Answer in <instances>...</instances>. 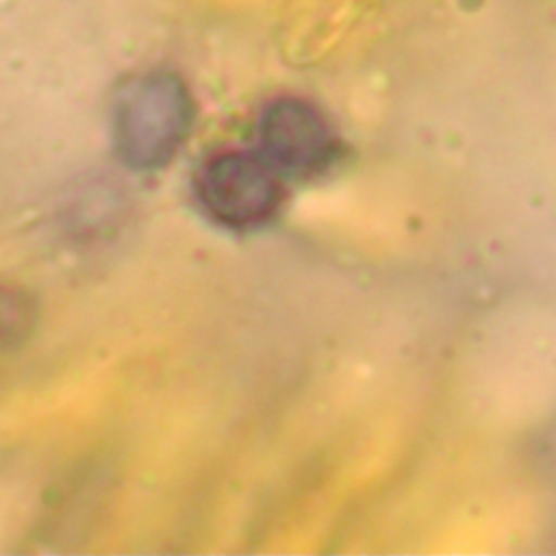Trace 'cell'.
Masks as SVG:
<instances>
[{
  "label": "cell",
  "instance_id": "3",
  "mask_svg": "<svg viewBox=\"0 0 556 556\" xmlns=\"http://www.w3.org/2000/svg\"><path fill=\"white\" fill-rule=\"evenodd\" d=\"M258 141L263 159L291 174L321 169L337 146L324 115L295 96H280L265 104L258 117Z\"/></svg>",
  "mask_w": 556,
  "mask_h": 556
},
{
  "label": "cell",
  "instance_id": "1",
  "mask_svg": "<svg viewBox=\"0 0 556 556\" xmlns=\"http://www.w3.org/2000/svg\"><path fill=\"white\" fill-rule=\"evenodd\" d=\"M195 104L185 80L169 70L128 78L113 102V146L132 169L169 163L187 141Z\"/></svg>",
  "mask_w": 556,
  "mask_h": 556
},
{
  "label": "cell",
  "instance_id": "4",
  "mask_svg": "<svg viewBox=\"0 0 556 556\" xmlns=\"http://www.w3.org/2000/svg\"><path fill=\"white\" fill-rule=\"evenodd\" d=\"M35 308L30 300L11 289L0 285V348L20 343L33 328Z\"/></svg>",
  "mask_w": 556,
  "mask_h": 556
},
{
  "label": "cell",
  "instance_id": "2",
  "mask_svg": "<svg viewBox=\"0 0 556 556\" xmlns=\"http://www.w3.org/2000/svg\"><path fill=\"white\" fill-rule=\"evenodd\" d=\"M198 198L215 222L250 228L276 213L282 187L263 156L232 150L211 156L200 167Z\"/></svg>",
  "mask_w": 556,
  "mask_h": 556
}]
</instances>
